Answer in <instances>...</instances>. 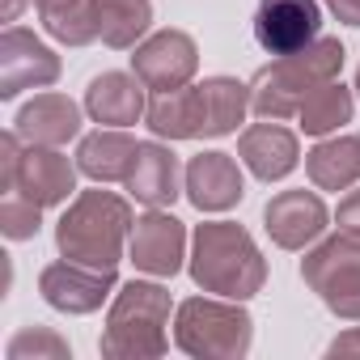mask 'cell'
<instances>
[{
  "mask_svg": "<svg viewBox=\"0 0 360 360\" xmlns=\"http://www.w3.org/2000/svg\"><path fill=\"white\" fill-rule=\"evenodd\" d=\"M187 271L204 292H217V297H229V301H250L267 284V259L255 246L250 229L238 225V221L195 225Z\"/></svg>",
  "mask_w": 360,
  "mask_h": 360,
  "instance_id": "obj_1",
  "label": "cell"
},
{
  "mask_svg": "<svg viewBox=\"0 0 360 360\" xmlns=\"http://www.w3.org/2000/svg\"><path fill=\"white\" fill-rule=\"evenodd\" d=\"M131 204L115 191H81L68 212L56 225V250L60 259L85 263V267H119L123 246L131 242Z\"/></svg>",
  "mask_w": 360,
  "mask_h": 360,
  "instance_id": "obj_2",
  "label": "cell"
},
{
  "mask_svg": "<svg viewBox=\"0 0 360 360\" xmlns=\"http://www.w3.org/2000/svg\"><path fill=\"white\" fill-rule=\"evenodd\" d=\"M343 60H347L343 43L318 34L309 47H301L292 56H280L276 64L255 72V81H250V110L259 119H276V123L292 119L301 110V102L318 85H326V81H335L343 72Z\"/></svg>",
  "mask_w": 360,
  "mask_h": 360,
  "instance_id": "obj_3",
  "label": "cell"
},
{
  "mask_svg": "<svg viewBox=\"0 0 360 360\" xmlns=\"http://www.w3.org/2000/svg\"><path fill=\"white\" fill-rule=\"evenodd\" d=\"M169 288L153 280H127L106 314L98 352L106 360H157L169 352Z\"/></svg>",
  "mask_w": 360,
  "mask_h": 360,
  "instance_id": "obj_4",
  "label": "cell"
},
{
  "mask_svg": "<svg viewBox=\"0 0 360 360\" xmlns=\"http://www.w3.org/2000/svg\"><path fill=\"white\" fill-rule=\"evenodd\" d=\"M174 343L195 360H242L255 343V318L229 297H191L174 309Z\"/></svg>",
  "mask_w": 360,
  "mask_h": 360,
  "instance_id": "obj_5",
  "label": "cell"
},
{
  "mask_svg": "<svg viewBox=\"0 0 360 360\" xmlns=\"http://www.w3.org/2000/svg\"><path fill=\"white\" fill-rule=\"evenodd\" d=\"M301 280L318 292V301L335 318L360 322V238L352 233L318 238L314 250H305L301 259Z\"/></svg>",
  "mask_w": 360,
  "mask_h": 360,
  "instance_id": "obj_6",
  "label": "cell"
},
{
  "mask_svg": "<svg viewBox=\"0 0 360 360\" xmlns=\"http://www.w3.org/2000/svg\"><path fill=\"white\" fill-rule=\"evenodd\" d=\"M60 56L22 26L0 34V102H13L22 89H47L60 81Z\"/></svg>",
  "mask_w": 360,
  "mask_h": 360,
  "instance_id": "obj_7",
  "label": "cell"
},
{
  "mask_svg": "<svg viewBox=\"0 0 360 360\" xmlns=\"http://www.w3.org/2000/svg\"><path fill=\"white\" fill-rule=\"evenodd\" d=\"M195 68H200V47L187 30H157L131 56V72L153 94H169V89L191 85Z\"/></svg>",
  "mask_w": 360,
  "mask_h": 360,
  "instance_id": "obj_8",
  "label": "cell"
},
{
  "mask_svg": "<svg viewBox=\"0 0 360 360\" xmlns=\"http://www.w3.org/2000/svg\"><path fill=\"white\" fill-rule=\"evenodd\" d=\"M127 250H131L136 271L157 276V280H174L187 263V225L165 208H148L144 217H136Z\"/></svg>",
  "mask_w": 360,
  "mask_h": 360,
  "instance_id": "obj_9",
  "label": "cell"
},
{
  "mask_svg": "<svg viewBox=\"0 0 360 360\" xmlns=\"http://www.w3.org/2000/svg\"><path fill=\"white\" fill-rule=\"evenodd\" d=\"M119 276L115 267H85V263H72V259H60V263H47L39 271V292L51 309L60 314H94L102 309V301L115 292Z\"/></svg>",
  "mask_w": 360,
  "mask_h": 360,
  "instance_id": "obj_10",
  "label": "cell"
},
{
  "mask_svg": "<svg viewBox=\"0 0 360 360\" xmlns=\"http://www.w3.org/2000/svg\"><path fill=\"white\" fill-rule=\"evenodd\" d=\"M322 30L318 0H259L255 9V43L267 56H292L309 47Z\"/></svg>",
  "mask_w": 360,
  "mask_h": 360,
  "instance_id": "obj_11",
  "label": "cell"
},
{
  "mask_svg": "<svg viewBox=\"0 0 360 360\" xmlns=\"http://www.w3.org/2000/svg\"><path fill=\"white\" fill-rule=\"evenodd\" d=\"M183 191L187 200L200 208V212H229L242 204L246 195V178H242V165L233 153H221V148H208V153H195L183 169Z\"/></svg>",
  "mask_w": 360,
  "mask_h": 360,
  "instance_id": "obj_12",
  "label": "cell"
},
{
  "mask_svg": "<svg viewBox=\"0 0 360 360\" xmlns=\"http://www.w3.org/2000/svg\"><path fill=\"white\" fill-rule=\"evenodd\" d=\"M263 225L280 250H305L330 229V212L318 191H280L267 200Z\"/></svg>",
  "mask_w": 360,
  "mask_h": 360,
  "instance_id": "obj_13",
  "label": "cell"
},
{
  "mask_svg": "<svg viewBox=\"0 0 360 360\" xmlns=\"http://www.w3.org/2000/svg\"><path fill=\"white\" fill-rule=\"evenodd\" d=\"M77 174L81 169L60 148L26 144L22 148V161H18V183H13V191L26 195L39 208H56V204H64L77 191Z\"/></svg>",
  "mask_w": 360,
  "mask_h": 360,
  "instance_id": "obj_14",
  "label": "cell"
},
{
  "mask_svg": "<svg viewBox=\"0 0 360 360\" xmlns=\"http://www.w3.org/2000/svg\"><path fill=\"white\" fill-rule=\"evenodd\" d=\"M238 157L259 183H280L301 165V144H297V131L280 127L276 119H263L238 136Z\"/></svg>",
  "mask_w": 360,
  "mask_h": 360,
  "instance_id": "obj_15",
  "label": "cell"
},
{
  "mask_svg": "<svg viewBox=\"0 0 360 360\" xmlns=\"http://www.w3.org/2000/svg\"><path fill=\"white\" fill-rule=\"evenodd\" d=\"M123 187L144 208H169L178 195H183V165H178L174 148L161 144V140H144L136 148V165H131Z\"/></svg>",
  "mask_w": 360,
  "mask_h": 360,
  "instance_id": "obj_16",
  "label": "cell"
},
{
  "mask_svg": "<svg viewBox=\"0 0 360 360\" xmlns=\"http://www.w3.org/2000/svg\"><path fill=\"white\" fill-rule=\"evenodd\" d=\"M148 110L144 102V81L136 72H102L85 89V115L106 127H131Z\"/></svg>",
  "mask_w": 360,
  "mask_h": 360,
  "instance_id": "obj_17",
  "label": "cell"
},
{
  "mask_svg": "<svg viewBox=\"0 0 360 360\" xmlns=\"http://www.w3.org/2000/svg\"><path fill=\"white\" fill-rule=\"evenodd\" d=\"M13 131L26 140V144H47V148H60L68 144L77 131H81V106L64 94H34L18 119H13Z\"/></svg>",
  "mask_w": 360,
  "mask_h": 360,
  "instance_id": "obj_18",
  "label": "cell"
},
{
  "mask_svg": "<svg viewBox=\"0 0 360 360\" xmlns=\"http://www.w3.org/2000/svg\"><path fill=\"white\" fill-rule=\"evenodd\" d=\"M140 140H131L123 127H98L81 140L77 148V169L94 183H127V174L136 165Z\"/></svg>",
  "mask_w": 360,
  "mask_h": 360,
  "instance_id": "obj_19",
  "label": "cell"
},
{
  "mask_svg": "<svg viewBox=\"0 0 360 360\" xmlns=\"http://www.w3.org/2000/svg\"><path fill=\"white\" fill-rule=\"evenodd\" d=\"M144 123L157 140H204V102L200 85H183L169 94H153Z\"/></svg>",
  "mask_w": 360,
  "mask_h": 360,
  "instance_id": "obj_20",
  "label": "cell"
},
{
  "mask_svg": "<svg viewBox=\"0 0 360 360\" xmlns=\"http://www.w3.org/2000/svg\"><path fill=\"white\" fill-rule=\"evenodd\" d=\"M305 174L318 191H352L360 183V136H322L305 153Z\"/></svg>",
  "mask_w": 360,
  "mask_h": 360,
  "instance_id": "obj_21",
  "label": "cell"
},
{
  "mask_svg": "<svg viewBox=\"0 0 360 360\" xmlns=\"http://www.w3.org/2000/svg\"><path fill=\"white\" fill-rule=\"evenodd\" d=\"M200 102H204V140L233 136L238 123L250 110V85L238 77H204L200 81Z\"/></svg>",
  "mask_w": 360,
  "mask_h": 360,
  "instance_id": "obj_22",
  "label": "cell"
},
{
  "mask_svg": "<svg viewBox=\"0 0 360 360\" xmlns=\"http://www.w3.org/2000/svg\"><path fill=\"white\" fill-rule=\"evenodd\" d=\"M43 30L64 47H89L98 39V0H30Z\"/></svg>",
  "mask_w": 360,
  "mask_h": 360,
  "instance_id": "obj_23",
  "label": "cell"
},
{
  "mask_svg": "<svg viewBox=\"0 0 360 360\" xmlns=\"http://www.w3.org/2000/svg\"><path fill=\"white\" fill-rule=\"evenodd\" d=\"M153 26V0H98V39L115 51L140 47Z\"/></svg>",
  "mask_w": 360,
  "mask_h": 360,
  "instance_id": "obj_24",
  "label": "cell"
},
{
  "mask_svg": "<svg viewBox=\"0 0 360 360\" xmlns=\"http://www.w3.org/2000/svg\"><path fill=\"white\" fill-rule=\"evenodd\" d=\"M352 110H356V98H352V89L335 77V81H326V85H318L305 102H301V110H297V119H301V131L305 136H330V131H339L343 123H352Z\"/></svg>",
  "mask_w": 360,
  "mask_h": 360,
  "instance_id": "obj_25",
  "label": "cell"
},
{
  "mask_svg": "<svg viewBox=\"0 0 360 360\" xmlns=\"http://www.w3.org/2000/svg\"><path fill=\"white\" fill-rule=\"evenodd\" d=\"M5 356H9V360H68L72 347H68V339L56 335L51 326H22V330L9 339Z\"/></svg>",
  "mask_w": 360,
  "mask_h": 360,
  "instance_id": "obj_26",
  "label": "cell"
},
{
  "mask_svg": "<svg viewBox=\"0 0 360 360\" xmlns=\"http://www.w3.org/2000/svg\"><path fill=\"white\" fill-rule=\"evenodd\" d=\"M43 225V208L30 204L26 195L9 191L5 200H0V233H5L9 242H30Z\"/></svg>",
  "mask_w": 360,
  "mask_h": 360,
  "instance_id": "obj_27",
  "label": "cell"
},
{
  "mask_svg": "<svg viewBox=\"0 0 360 360\" xmlns=\"http://www.w3.org/2000/svg\"><path fill=\"white\" fill-rule=\"evenodd\" d=\"M335 225H339V233L360 238V187L347 191V195L339 200V208H335Z\"/></svg>",
  "mask_w": 360,
  "mask_h": 360,
  "instance_id": "obj_28",
  "label": "cell"
},
{
  "mask_svg": "<svg viewBox=\"0 0 360 360\" xmlns=\"http://www.w3.org/2000/svg\"><path fill=\"white\" fill-rule=\"evenodd\" d=\"M322 5L335 13V22H343V26H356V30H360V0H322Z\"/></svg>",
  "mask_w": 360,
  "mask_h": 360,
  "instance_id": "obj_29",
  "label": "cell"
},
{
  "mask_svg": "<svg viewBox=\"0 0 360 360\" xmlns=\"http://www.w3.org/2000/svg\"><path fill=\"white\" fill-rule=\"evenodd\" d=\"M330 356H360V326L347 330V335H339V339L330 343Z\"/></svg>",
  "mask_w": 360,
  "mask_h": 360,
  "instance_id": "obj_30",
  "label": "cell"
},
{
  "mask_svg": "<svg viewBox=\"0 0 360 360\" xmlns=\"http://www.w3.org/2000/svg\"><path fill=\"white\" fill-rule=\"evenodd\" d=\"M22 5H26V0H5V5H0V18H5V22H18Z\"/></svg>",
  "mask_w": 360,
  "mask_h": 360,
  "instance_id": "obj_31",
  "label": "cell"
},
{
  "mask_svg": "<svg viewBox=\"0 0 360 360\" xmlns=\"http://www.w3.org/2000/svg\"><path fill=\"white\" fill-rule=\"evenodd\" d=\"M356 94H360V68H356Z\"/></svg>",
  "mask_w": 360,
  "mask_h": 360,
  "instance_id": "obj_32",
  "label": "cell"
}]
</instances>
